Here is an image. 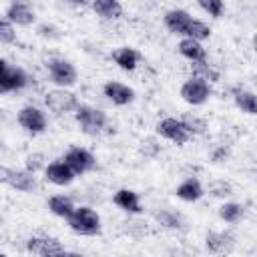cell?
Returning <instances> with one entry per match:
<instances>
[{"mask_svg":"<svg viewBox=\"0 0 257 257\" xmlns=\"http://www.w3.org/2000/svg\"><path fill=\"white\" fill-rule=\"evenodd\" d=\"M66 221H68V227L78 235L92 237L100 233V217L90 207H74L72 215Z\"/></svg>","mask_w":257,"mask_h":257,"instance_id":"1","label":"cell"},{"mask_svg":"<svg viewBox=\"0 0 257 257\" xmlns=\"http://www.w3.org/2000/svg\"><path fill=\"white\" fill-rule=\"evenodd\" d=\"M74 118L86 135H98L106 126V114L88 104H78V108L74 110Z\"/></svg>","mask_w":257,"mask_h":257,"instance_id":"2","label":"cell"},{"mask_svg":"<svg viewBox=\"0 0 257 257\" xmlns=\"http://www.w3.org/2000/svg\"><path fill=\"white\" fill-rule=\"evenodd\" d=\"M44 104L56 112V114H66V112H74L78 108V98L74 92L66 90V88H54V90H48L46 96H44Z\"/></svg>","mask_w":257,"mask_h":257,"instance_id":"3","label":"cell"},{"mask_svg":"<svg viewBox=\"0 0 257 257\" xmlns=\"http://www.w3.org/2000/svg\"><path fill=\"white\" fill-rule=\"evenodd\" d=\"M209 96H211V86L201 76H193L187 82H183V86H181V98L185 102L193 104V106H199V104L207 102Z\"/></svg>","mask_w":257,"mask_h":257,"instance_id":"4","label":"cell"},{"mask_svg":"<svg viewBox=\"0 0 257 257\" xmlns=\"http://www.w3.org/2000/svg\"><path fill=\"white\" fill-rule=\"evenodd\" d=\"M48 74H50V80L54 84H58L60 88H66V86H72L78 78V72L74 68V64H70L68 60L64 58H56V60H50L48 62Z\"/></svg>","mask_w":257,"mask_h":257,"instance_id":"5","label":"cell"},{"mask_svg":"<svg viewBox=\"0 0 257 257\" xmlns=\"http://www.w3.org/2000/svg\"><path fill=\"white\" fill-rule=\"evenodd\" d=\"M72 171L74 175H82V173H88L96 167V159L90 151L82 149V147H70L66 153H64V159H62Z\"/></svg>","mask_w":257,"mask_h":257,"instance_id":"6","label":"cell"},{"mask_svg":"<svg viewBox=\"0 0 257 257\" xmlns=\"http://www.w3.org/2000/svg\"><path fill=\"white\" fill-rule=\"evenodd\" d=\"M157 133L163 139H167V141H171L175 145H185L189 141V137H191V133L185 128V124L181 122V118H173V116L159 120L157 122Z\"/></svg>","mask_w":257,"mask_h":257,"instance_id":"7","label":"cell"},{"mask_svg":"<svg viewBox=\"0 0 257 257\" xmlns=\"http://www.w3.org/2000/svg\"><path fill=\"white\" fill-rule=\"evenodd\" d=\"M16 118H18V124L24 131L32 133V135H38V133H44L46 131V116L36 106H24V108H20V112H18Z\"/></svg>","mask_w":257,"mask_h":257,"instance_id":"8","label":"cell"},{"mask_svg":"<svg viewBox=\"0 0 257 257\" xmlns=\"http://www.w3.org/2000/svg\"><path fill=\"white\" fill-rule=\"evenodd\" d=\"M4 177L2 181L6 185H10L12 189L20 191V193H30L36 189V181H34V173L26 171V169H6L2 171Z\"/></svg>","mask_w":257,"mask_h":257,"instance_id":"9","label":"cell"},{"mask_svg":"<svg viewBox=\"0 0 257 257\" xmlns=\"http://www.w3.org/2000/svg\"><path fill=\"white\" fill-rule=\"evenodd\" d=\"M26 249L28 253L40 255V257H52V255L66 253L64 245H60L56 239H50V237H30L26 243Z\"/></svg>","mask_w":257,"mask_h":257,"instance_id":"10","label":"cell"},{"mask_svg":"<svg viewBox=\"0 0 257 257\" xmlns=\"http://www.w3.org/2000/svg\"><path fill=\"white\" fill-rule=\"evenodd\" d=\"M44 177H46V181H50L52 185H58V187L70 185L76 179L74 171L64 161H52V163H48L44 167Z\"/></svg>","mask_w":257,"mask_h":257,"instance_id":"11","label":"cell"},{"mask_svg":"<svg viewBox=\"0 0 257 257\" xmlns=\"http://www.w3.org/2000/svg\"><path fill=\"white\" fill-rule=\"evenodd\" d=\"M102 92L104 96L114 102L116 106H126L135 100V90L128 86V84H122V82H116V80H110L102 86Z\"/></svg>","mask_w":257,"mask_h":257,"instance_id":"12","label":"cell"},{"mask_svg":"<svg viewBox=\"0 0 257 257\" xmlns=\"http://www.w3.org/2000/svg\"><path fill=\"white\" fill-rule=\"evenodd\" d=\"M28 82V76L22 68L18 66H8L6 70L0 72V94L4 92H12V90H20L24 88Z\"/></svg>","mask_w":257,"mask_h":257,"instance_id":"13","label":"cell"},{"mask_svg":"<svg viewBox=\"0 0 257 257\" xmlns=\"http://www.w3.org/2000/svg\"><path fill=\"white\" fill-rule=\"evenodd\" d=\"M191 20H193V16H191L187 10H183V8H173V10H169V12L165 14V18H163L165 26H167L173 34H179V36H185V34H187V28H189Z\"/></svg>","mask_w":257,"mask_h":257,"instance_id":"14","label":"cell"},{"mask_svg":"<svg viewBox=\"0 0 257 257\" xmlns=\"http://www.w3.org/2000/svg\"><path fill=\"white\" fill-rule=\"evenodd\" d=\"M6 20H10L16 26H30L36 20V16H34V10L28 4H24V2H12L6 8Z\"/></svg>","mask_w":257,"mask_h":257,"instance_id":"15","label":"cell"},{"mask_svg":"<svg viewBox=\"0 0 257 257\" xmlns=\"http://www.w3.org/2000/svg\"><path fill=\"white\" fill-rule=\"evenodd\" d=\"M110 58L114 60V64H118V68L128 72V70L137 68V64L141 60V54H139V50H135L131 46H118L110 52Z\"/></svg>","mask_w":257,"mask_h":257,"instance_id":"16","label":"cell"},{"mask_svg":"<svg viewBox=\"0 0 257 257\" xmlns=\"http://www.w3.org/2000/svg\"><path fill=\"white\" fill-rule=\"evenodd\" d=\"M112 203L126 211V213H141L143 207H141V199H139V193H135L133 189H118L114 195H112Z\"/></svg>","mask_w":257,"mask_h":257,"instance_id":"17","label":"cell"},{"mask_svg":"<svg viewBox=\"0 0 257 257\" xmlns=\"http://www.w3.org/2000/svg\"><path fill=\"white\" fill-rule=\"evenodd\" d=\"M175 195H177L179 199L187 201V203H195V201H199V199L205 195V189H203V185H201L199 179L189 177V179H185V181L175 189Z\"/></svg>","mask_w":257,"mask_h":257,"instance_id":"18","label":"cell"},{"mask_svg":"<svg viewBox=\"0 0 257 257\" xmlns=\"http://www.w3.org/2000/svg\"><path fill=\"white\" fill-rule=\"evenodd\" d=\"M92 10L102 20H116L122 16V4L118 0H92Z\"/></svg>","mask_w":257,"mask_h":257,"instance_id":"19","label":"cell"},{"mask_svg":"<svg viewBox=\"0 0 257 257\" xmlns=\"http://www.w3.org/2000/svg\"><path fill=\"white\" fill-rule=\"evenodd\" d=\"M179 52H181L185 58H189L191 62H205V58H207V52H205L203 44H201L199 40L189 38V36H185V38L179 42Z\"/></svg>","mask_w":257,"mask_h":257,"instance_id":"20","label":"cell"},{"mask_svg":"<svg viewBox=\"0 0 257 257\" xmlns=\"http://www.w3.org/2000/svg\"><path fill=\"white\" fill-rule=\"evenodd\" d=\"M74 207H76L74 201H72L70 197H66V195H54V197L48 199V209H50V213H54L56 217H62V219H68V217L72 215Z\"/></svg>","mask_w":257,"mask_h":257,"instance_id":"21","label":"cell"},{"mask_svg":"<svg viewBox=\"0 0 257 257\" xmlns=\"http://www.w3.org/2000/svg\"><path fill=\"white\" fill-rule=\"evenodd\" d=\"M235 239L229 235V233H209L207 239H205V245L211 253H225V251H231Z\"/></svg>","mask_w":257,"mask_h":257,"instance_id":"22","label":"cell"},{"mask_svg":"<svg viewBox=\"0 0 257 257\" xmlns=\"http://www.w3.org/2000/svg\"><path fill=\"white\" fill-rule=\"evenodd\" d=\"M233 100L243 112H247V114H255L257 112V100H255V94L251 90H245L241 86L233 88Z\"/></svg>","mask_w":257,"mask_h":257,"instance_id":"23","label":"cell"},{"mask_svg":"<svg viewBox=\"0 0 257 257\" xmlns=\"http://www.w3.org/2000/svg\"><path fill=\"white\" fill-rule=\"evenodd\" d=\"M243 215H245V207L241 205V203H223L221 207H219V217L225 221V223H229V225H235V223H239L241 219H243Z\"/></svg>","mask_w":257,"mask_h":257,"instance_id":"24","label":"cell"},{"mask_svg":"<svg viewBox=\"0 0 257 257\" xmlns=\"http://www.w3.org/2000/svg\"><path fill=\"white\" fill-rule=\"evenodd\" d=\"M185 36H189V38H193V40H207L209 36H211V26L209 24H205V22H201V20H191V24H189V28H187V34Z\"/></svg>","mask_w":257,"mask_h":257,"instance_id":"25","label":"cell"},{"mask_svg":"<svg viewBox=\"0 0 257 257\" xmlns=\"http://www.w3.org/2000/svg\"><path fill=\"white\" fill-rule=\"evenodd\" d=\"M181 122L185 124V128L191 133V135H203L205 133V128H207V122L203 120V118H199L197 114H183L181 116Z\"/></svg>","mask_w":257,"mask_h":257,"instance_id":"26","label":"cell"},{"mask_svg":"<svg viewBox=\"0 0 257 257\" xmlns=\"http://www.w3.org/2000/svg\"><path fill=\"white\" fill-rule=\"evenodd\" d=\"M197 2H199V6H201L209 16H213V18H221V14H223V10H225L223 0H197Z\"/></svg>","mask_w":257,"mask_h":257,"instance_id":"27","label":"cell"},{"mask_svg":"<svg viewBox=\"0 0 257 257\" xmlns=\"http://www.w3.org/2000/svg\"><path fill=\"white\" fill-rule=\"evenodd\" d=\"M16 40L14 24L6 18H0V44H12Z\"/></svg>","mask_w":257,"mask_h":257,"instance_id":"28","label":"cell"},{"mask_svg":"<svg viewBox=\"0 0 257 257\" xmlns=\"http://www.w3.org/2000/svg\"><path fill=\"white\" fill-rule=\"evenodd\" d=\"M209 193L213 197H231L233 195V187L229 183H225V181H215V183L209 185Z\"/></svg>","mask_w":257,"mask_h":257,"instance_id":"29","label":"cell"},{"mask_svg":"<svg viewBox=\"0 0 257 257\" xmlns=\"http://www.w3.org/2000/svg\"><path fill=\"white\" fill-rule=\"evenodd\" d=\"M40 167H46V165H44V157H42L40 153H34V155H28V157H26V171L36 173Z\"/></svg>","mask_w":257,"mask_h":257,"instance_id":"30","label":"cell"},{"mask_svg":"<svg viewBox=\"0 0 257 257\" xmlns=\"http://www.w3.org/2000/svg\"><path fill=\"white\" fill-rule=\"evenodd\" d=\"M157 219L161 221V225H165V227H181V219H179V215H175V213H169V211H165V213H159L157 215Z\"/></svg>","mask_w":257,"mask_h":257,"instance_id":"31","label":"cell"},{"mask_svg":"<svg viewBox=\"0 0 257 257\" xmlns=\"http://www.w3.org/2000/svg\"><path fill=\"white\" fill-rule=\"evenodd\" d=\"M8 66H10V64H8V62H6L4 58H0V72H2V70H6Z\"/></svg>","mask_w":257,"mask_h":257,"instance_id":"32","label":"cell"},{"mask_svg":"<svg viewBox=\"0 0 257 257\" xmlns=\"http://www.w3.org/2000/svg\"><path fill=\"white\" fill-rule=\"evenodd\" d=\"M66 2H72V4H84L86 0H66Z\"/></svg>","mask_w":257,"mask_h":257,"instance_id":"33","label":"cell"}]
</instances>
